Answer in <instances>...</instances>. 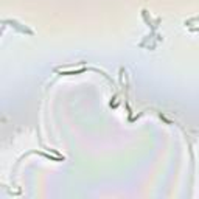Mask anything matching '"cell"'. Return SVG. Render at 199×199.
Masks as SVG:
<instances>
[{"label":"cell","mask_w":199,"mask_h":199,"mask_svg":"<svg viewBox=\"0 0 199 199\" xmlns=\"http://www.w3.org/2000/svg\"><path fill=\"white\" fill-rule=\"evenodd\" d=\"M86 69H81V70H78V72H59L61 75H78V73H81V72H84Z\"/></svg>","instance_id":"1"}]
</instances>
